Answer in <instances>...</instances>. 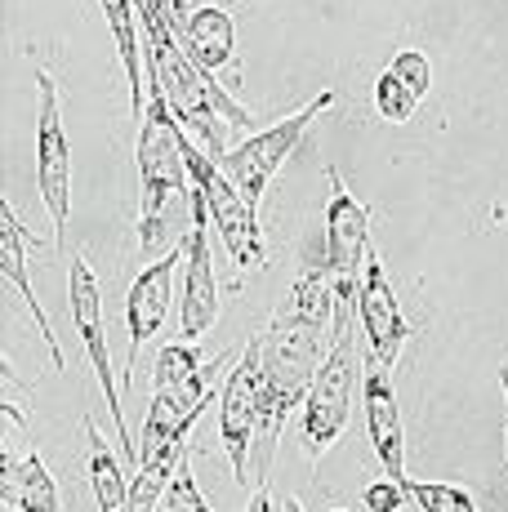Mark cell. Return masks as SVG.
I'll list each match as a JSON object with an SVG mask.
<instances>
[{"instance_id": "21", "label": "cell", "mask_w": 508, "mask_h": 512, "mask_svg": "<svg viewBox=\"0 0 508 512\" xmlns=\"http://www.w3.org/2000/svg\"><path fill=\"white\" fill-rule=\"evenodd\" d=\"M375 107H379V116H384V121L406 125L410 116H415V107H419V94L410 90L393 67H384V72H379V81H375Z\"/></svg>"}, {"instance_id": "8", "label": "cell", "mask_w": 508, "mask_h": 512, "mask_svg": "<svg viewBox=\"0 0 508 512\" xmlns=\"http://www.w3.org/2000/svg\"><path fill=\"white\" fill-rule=\"evenodd\" d=\"M330 201H326V268L339 285V299L357 303V277L366 272L370 259V205L357 201L344 187L335 165H326Z\"/></svg>"}, {"instance_id": "26", "label": "cell", "mask_w": 508, "mask_h": 512, "mask_svg": "<svg viewBox=\"0 0 508 512\" xmlns=\"http://www.w3.org/2000/svg\"><path fill=\"white\" fill-rule=\"evenodd\" d=\"M500 388H504V401H508V366H500ZM504 446H508V428H504Z\"/></svg>"}, {"instance_id": "24", "label": "cell", "mask_w": 508, "mask_h": 512, "mask_svg": "<svg viewBox=\"0 0 508 512\" xmlns=\"http://www.w3.org/2000/svg\"><path fill=\"white\" fill-rule=\"evenodd\" d=\"M406 499H410L406 481L388 477V472H384V481H370V486L361 490V504H366V512H402Z\"/></svg>"}, {"instance_id": "25", "label": "cell", "mask_w": 508, "mask_h": 512, "mask_svg": "<svg viewBox=\"0 0 508 512\" xmlns=\"http://www.w3.org/2000/svg\"><path fill=\"white\" fill-rule=\"evenodd\" d=\"M246 512H281L277 504H272V490L263 486V481H259V490H254V499H250V508H246Z\"/></svg>"}, {"instance_id": "28", "label": "cell", "mask_w": 508, "mask_h": 512, "mask_svg": "<svg viewBox=\"0 0 508 512\" xmlns=\"http://www.w3.org/2000/svg\"><path fill=\"white\" fill-rule=\"evenodd\" d=\"M330 512H348V508H330Z\"/></svg>"}, {"instance_id": "12", "label": "cell", "mask_w": 508, "mask_h": 512, "mask_svg": "<svg viewBox=\"0 0 508 512\" xmlns=\"http://www.w3.org/2000/svg\"><path fill=\"white\" fill-rule=\"evenodd\" d=\"M361 410H366V437L375 450L379 468L388 477L406 481V428H402V406H397V388L388 366H379L370 357V366L361 370Z\"/></svg>"}, {"instance_id": "15", "label": "cell", "mask_w": 508, "mask_h": 512, "mask_svg": "<svg viewBox=\"0 0 508 512\" xmlns=\"http://www.w3.org/2000/svg\"><path fill=\"white\" fill-rule=\"evenodd\" d=\"M0 495L18 512H58V504H63L58 499V481L50 464L41 459V450H27V455L5 450L0 455Z\"/></svg>"}, {"instance_id": "7", "label": "cell", "mask_w": 508, "mask_h": 512, "mask_svg": "<svg viewBox=\"0 0 508 512\" xmlns=\"http://www.w3.org/2000/svg\"><path fill=\"white\" fill-rule=\"evenodd\" d=\"M36 90H41V112H36V187L54 219V250H63L67 214H72V147L63 134V107H58V81L50 67H36Z\"/></svg>"}, {"instance_id": "2", "label": "cell", "mask_w": 508, "mask_h": 512, "mask_svg": "<svg viewBox=\"0 0 508 512\" xmlns=\"http://www.w3.org/2000/svg\"><path fill=\"white\" fill-rule=\"evenodd\" d=\"M188 125L174 116L170 98L156 85H148V107L139 121V245L152 250L165 228V205L174 192H188L192 170H188Z\"/></svg>"}, {"instance_id": "20", "label": "cell", "mask_w": 508, "mask_h": 512, "mask_svg": "<svg viewBox=\"0 0 508 512\" xmlns=\"http://www.w3.org/2000/svg\"><path fill=\"white\" fill-rule=\"evenodd\" d=\"M410 504L419 512H482L468 486H455V481H415L406 477Z\"/></svg>"}, {"instance_id": "6", "label": "cell", "mask_w": 508, "mask_h": 512, "mask_svg": "<svg viewBox=\"0 0 508 512\" xmlns=\"http://www.w3.org/2000/svg\"><path fill=\"white\" fill-rule=\"evenodd\" d=\"M67 303H72V326L85 343V357H90V366H94V379H99V388L107 397V419H112V428H116V446H121L125 459H139V446H134V437H130V423L121 415V392H116L112 352H107V334H103V290H99V277H94L85 254H72V263H67Z\"/></svg>"}, {"instance_id": "19", "label": "cell", "mask_w": 508, "mask_h": 512, "mask_svg": "<svg viewBox=\"0 0 508 512\" xmlns=\"http://www.w3.org/2000/svg\"><path fill=\"white\" fill-rule=\"evenodd\" d=\"M85 437H90V486L99 499V512H130V481H125L121 459L112 455L121 446H107L94 419H85Z\"/></svg>"}, {"instance_id": "9", "label": "cell", "mask_w": 508, "mask_h": 512, "mask_svg": "<svg viewBox=\"0 0 508 512\" xmlns=\"http://www.w3.org/2000/svg\"><path fill=\"white\" fill-rule=\"evenodd\" d=\"M259 423H263V415H259V343L250 339L219 392V441H223V450H228L237 486H250V450H254V437H259Z\"/></svg>"}, {"instance_id": "27", "label": "cell", "mask_w": 508, "mask_h": 512, "mask_svg": "<svg viewBox=\"0 0 508 512\" xmlns=\"http://www.w3.org/2000/svg\"><path fill=\"white\" fill-rule=\"evenodd\" d=\"M281 512H304V504H299V499H295V495H290V499H286V504H281Z\"/></svg>"}, {"instance_id": "23", "label": "cell", "mask_w": 508, "mask_h": 512, "mask_svg": "<svg viewBox=\"0 0 508 512\" xmlns=\"http://www.w3.org/2000/svg\"><path fill=\"white\" fill-rule=\"evenodd\" d=\"M388 67H393V72L402 76V81H406V85H410V90H415L419 98H424L428 90H433V63H428V54H424V49H397V54H393V63H388Z\"/></svg>"}, {"instance_id": "14", "label": "cell", "mask_w": 508, "mask_h": 512, "mask_svg": "<svg viewBox=\"0 0 508 512\" xmlns=\"http://www.w3.org/2000/svg\"><path fill=\"white\" fill-rule=\"evenodd\" d=\"M27 245H32V236H27L23 219H18V210H14L9 201H0V272H5V281L14 285L18 294H23V308L32 312L36 330H41L45 348H50L54 370H67V361H63V343H58V334H54V326H50V317H45L41 299H36L32 281H27Z\"/></svg>"}, {"instance_id": "5", "label": "cell", "mask_w": 508, "mask_h": 512, "mask_svg": "<svg viewBox=\"0 0 508 512\" xmlns=\"http://www.w3.org/2000/svg\"><path fill=\"white\" fill-rule=\"evenodd\" d=\"M326 107H335V90H321V94H312L299 112H290L286 121H277V125H268V130H259V134H250L246 143H237V147H228V152L219 156V165L228 170V179L241 187V196L259 210V201H263V187L272 183V174L281 170V165L295 156V147L304 143V134L312 130V121H317Z\"/></svg>"}, {"instance_id": "1", "label": "cell", "mask_w": 508, "mask_h": 512, "mask_svg": "<svg viewBox=\"0 0 508 512\" xmlns=\"http://www.w3.org/2000/svg\"><path fill=\"white\" fill-rule=\"evenodd\" d=\"M339 312V285L330 277V268H304L299 281L290 285V294L281 299L277 317L268 321V330L254 334L259 343V432L268 437V446L277 450V437L286 428V419L295 410H304V397L321 370V348H330L326 330L335 326Z\"/></svg>"}, {"instance_id": "13", "label": "cell", "mask_w": 508, "mask_h": 512, "mask_svg": "<svg viewBox=\"0 0 508 512\" xmlns=\"http://www.w3.org/2000/svg\"><path fill=\"white\" fill-rule=\"evenodd\" d=\"M188 259V236L174 245L170 254H161L156 263L134 277L130 299H125V326H130V361H125V379L139 366V348L165 326V312H170V290H174V268Z\"/></svg>"}, {"instance_id": "22", "label": "cell", "mask_w": 508, "mask_h": 512, "mask_svg": "<svg viewBox=\"0 0 508 512\" xmlns=\"http://www.w3.org/2000/svg\"><path fill=\"white\" fill-rule=\"evenodd\" d=\"M161 512H214L210 504H205V495H201L197 477H192L188 455H183V464H179V472H174V481H170V486H165Z\"/></svg>"}, {"instance_id": "16", "label": "cell", "mask_w": 508, "mask_h": 512, "mask_svg": "<svg viewBox=\"0 0 508 512\" xmlns=\"http://www.w3.org/2000/svg\"><path fill=\"white\" fill-rule=\"evenodd\" d=\"M228 361V352H219L214 361L201 357L197 339H174L156 357V392H183V397H214V374Z\"/></svg>"}, {"instance_id": "18", "label": "cell", "mask_w": 508, "mask_h": 512, "mask_svg": "<svg viewBox=\"0 0 508 512\" xmlns=\"http://www.w3.org/2000/svg\"><path fill=\"white\" fill-rule=\"evenodd\" d=\"M107 27H112L116 54L125 63V76H130V112L134 121H143V107H148V94H143V54H139V0H99Z\"/></svg>"}, {"instance_id": "4", "label": "cell", "mask_w": 508, "mask_h": 512, "mask_svg": "<svg viewBox=\"0 0 508 512\" xmlns=\"http://www.w3.org/2000/svg\"><path fill=\"white\" fill-rule=\"evenodd\" d=\"M183 152H188V170H192V187L205 196V205H210V219H214V232H219V241L228 245L232 263H237L241 272L250 268H263V259H268V245H263V232H259V210L241 196V187L228 179V170H223L219 161H214L205 147L188 134V143H183Z\"/></svg>"}, {"instance_id": "17", "label": "cell", "mask_w": 508, "mask_h": 512, "mask_svg": "<svg viewBox=\"0 0 508 512\" xmlns=\"http://www.w3.org/2000/svg\"><path fill=\"white\" fill-rule=\"evenodd\" d=\"M183 45L197 58L210 76H219L223 67H232V49H237V27H232V14L223 5H201L183 18Z\"/></svg>"}, {"instance_id": "11", "label": "cell", "mask_w": 508, "mask_h": 512, "mask_svg": "<svg viewBox=\"0 0 508 512\" xmlns=\"http://www.w3.org/2000/svg\"><path fill=\"white\" fill-rule=\"evenodd\" d=\"M357 321H361V334L370 343V357L379 366L393 370L402 361V348L410 339V321L402 312V299H397L393 281L384 272V259L370 250L366 259V272H361V290H357Z\"/></svg>"}, {"instance_id": "3", "label": "cell", "mask_w": 508, "mask_h": 512, "mask_svg": "<svg viewBox=\"0 0 508 512\" xmlns=\"http://www.w3.org/2000/svg\"><path fill=\"white\" fill-rule=\"evenodd\" d=\"M353 392H357V303L339 299L326 361H321L317 379H312V388L304 397V415H299V441H304L312 464H321V455L348 428Z\"/></svg>"}, {"instance_id": "10", "label": "cell", "mask_w": 508, "mask_h": 512, "mask_svg": "<svg viewBox=\"0 0 508 512\" xmlns=\"http://www.w3.org/2000/svg\"><path fill=\"white\" fill-rule=\"evenodd\" d=\"M183 308H179V339H201L219 321V281H214V254H210V205L192 187V232H188V259H183Z\"/></svg>"}]
</instances>
